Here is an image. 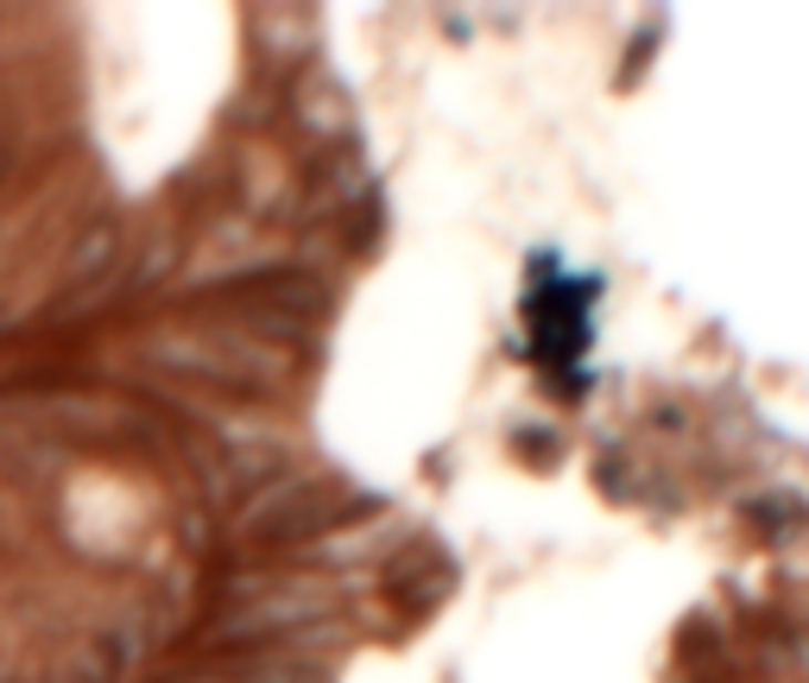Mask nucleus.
Here are the masks:
<instances>
[{"label":"nucleus","mask_w":809,"mask_h":683,"mask_svg":"<svg viewBox=\"0 0 809 683\" xmlns=\"http://www.w3.org/2000/svg\"><path fill=\"white\" fill-rule=\"evenodd\" d=\"M323 235L335 247V260H373L386 247V190H367L354 209H342V216L329 221Z\"/></svg>","instance_id":"nucleus-4"},{"label":"nucleus","mask_w":809,"mask_h":683,"mask_svg":"<svg viewBox=\"0 0 809 683\" xmlns=\"http://www.w3.org/2000/svg\"><path fill=\"white\" fill-rule=\"evenodd\" d=\"M727 652H734V640H727V627L715 620V608H689L683 627H677V664L683 671H689V677H722Z\"/></svg>","instance_id":"nucleus-5"},{"label":"nucleus","mask_w":809,"mask_h":683,"mask_svg":"<svg viewBox=\"0 0 809 683\" xmlns=\"http://www.w3.org/2000/svg\"><path fill=\"white\" fill-rule=\"evenodd\" d=\"M506 449H512L519 463H531V468H557L569 456V437L557 431V424H544V418H526V424L506 431Z\"/></svg>","instance_id":"nucleus-7"},{"label":"nucleus","mask_w":809,"mask_h":683,"mask_svg":"<svg viewBox=\"0 0 809 683\" xmlns=\"http://www.w3.org/2000/svg\"><path fill=\"white\" fill-rule=\"evenodd\" d=\"M228 133H279V89L272 83H247L235 102H228Z\"/></svg>","instance_id":"nucleus-8"},{"label":"nucleus","mask_w":809,"mask_h":683,"mask_svg":"<svg viewBox=\"0 0 809 683\" xmlns=\"http://www.w3.org/2000/svg\"><path fill=\"white\" fill-rule=\"evenodd\" d=\"M664 44V20H645V32H639V44H626V58H620V89H633L639 76H645V64H652V51Z\"/></svg>","instance_id":"nucleus-9"},{"label":"nucleus","mask_w":809,"mask_h":683,"mask_svg":"<svg viewBox=\"0 0 809 683\" xmlns=\"http://www.w3.org/2000/svg\"><path fill=\"white\" fill-rule=\"evenodd\" d=\"M456 582H461V563L443 551L431 531H412L405 545H393V551L373 563V596L386 601L405 627L437 614L443 601L456 596Z\"/></svg>","instance_id":"nucleus-2"},{"label":"nucleus","mask_w":809,"mask_h":683,"mask_svg":"<svg viewBox=\"0 0 809 683\" xmlns=\"http://www.w3.org/2000/svg\"><path fill=\"white\" fill-rule=\"evenodd\" d=\"M740 519L759 531V538H771V545H790V538L809 526V494H797V487H766V494H746V500H740Z\"/></svg>","instance_id":"nucleus-6"},{"label":"nucleus","mask_w":809,"mask_h":683,"mask_svg":"<svg viewBox=\"0 0 809 683\" xmlns=\"http://www.w3.org/2000/svg\"><path fill=\"white\" fill-rule=\"evenodd\" d=\"M380 513H393V500L373 494V487H354L342 468H291L272 487L235 500L228 538H241L247 551H266L272 563H284V557L310 551V545H323L335 531L367 526Z\"/></svg>","instance_id":"nucleus-1"},{"label":"nucleus","mask_w":809,"mask_h":683,"mask_svg":"<svg viewBox=\"0 0 809 683\" xmlns=\"http://www.w3.org/2000/svg\"><path fill=\"white\" fill-rule=\"evenodd\" d=\"M279 127H298V153L304 146H335V139H354V102L349 89L329 76V64H310L298 76L279 83Z\"/></svg>","instance_id":"nucleus-3"}]
</instances>
